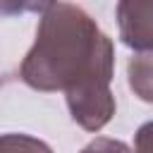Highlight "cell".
I'll return each mask as SVG.
<instances>
[{
    "instance_id": "4",
    "label": "cell",
    "mask_w": 153,
    "mask_h": 153,
    "mask_svg": "<svg viewBox=\"0 0 153 153\" xmlns=\"http://www.w3.org/2000/svg\"><path fill=\"white\" fill-rule=\"evenodd\" d=\"M0 153H53V148L29 134H0Z\"/></svg>"
},
{
    "instance_id": "3",
    "label": "cell",
    "mask_w": 153,
    "mask_h": 153,
    "mask_svg": "<svg viewBox=\"0 0 153 153\" xmlns=\"http://www.w3.org/2000/svg\"><path fill=\"white\" fill-rule=\"evenodd\" d=\"M127 81L136 98L153 105V53H139L127 62Z\"/></svg>"
},
{
    "instance_id": "1",
    "label": "cell",
    "mask_w": 153,
    "mask_h": 153,
    "mask_svg": "<svg viewBox=\"0 0 153 153\" xmlns=\"http://www.w3.org/2000/svg\"><path fill=\"white\" fill-rule=\"evenodd\" d=\"M115 45L96 19L72 2H45L36 41L22 60V81L43 93L62 91L72 120L100 131L115 115Z\"/></svg>"
},
{
    "instance_id": "6",
    "label": "cell",
    "mask_w": 153,
    "mask_h": 153,
    "mask_svg": "<svg viewBox=\"0 0 153 153\" xmlns=\"http://www.w3.org/2000/svg\"><path fill=\"white\" fill-rule=\"evenodd\" d=\"M134 153H153V120L143 122L134 134Z\"/></svg>"
},
{
    "instance_id": "5",
    "label": "cell",
    "mask_w": 153,
    "mask_h": 153,
    "mask_svg": "<svg viewBox=\"0 0 153 153\" xmlns=\"http://www.w3.org/2000/svg\"><path fill=\"white\" fill-rule=\"evenodd\" d=\"M79 153H134L124 141L120 139H108V136H98L91 143H86Z\"/></svg>"
},
{
    "instance_id": "2",
    "label": "cell",
    "mask_w": 153,
    "mask_h": 153,
    "mask_svg": "<svg viewBox=\"0 0 153 153\" xmlns=\"http://www.w3.org/2000/svg\"><path fill=\"white\" fill-rule=\"evenodd\" d=\"M120 38L127 48L153 53V0H122L117 2Z\"/></svg>"
}]
</instances>
